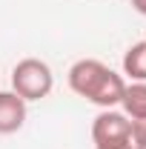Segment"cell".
I'll return each mask as SVG.
<instances>
[{"label":"cell","instance_id":"obj_8","mask_svg":"<svg viewBox=\"0 0 146 149\" xmlns=\"http://www.w3.org/2000/svg\"><path fill=\"white\" fill-rule=\"evenodd\" d=\"M132 9H135L138 15H143V17H146V0H132Z\"/></svg>","mask_w":146,"mask_h":149},{"label":"cell","instance_id":"obj_3","mask_svg":"<svg viewBox=\"0 0 146 149\" xmlns=\"http://www.w3.org/2000/svg\"><path fill=\"white\" fill-rule=\"evenodd\" d=\"M92 141L95 149L132 143V120L117 109H100L97 118L92 120Z\"/></svg>","mask_w":146,"mask_h":149},{"label":"cell","instance_id":"obj_4","mask_svg":"<svg viewBox=\"0 0 146 149\" xmlns=\"http://www.w3.org/2000/svg\"><path fill=\"white\" fill-rule=\"evenodd\" d=\"M26 123V100L15 92H0V135H15Z\"/></svg>","mask_w":146,"mask_h":149},{"label":"cell","instance_id":"obj_5","mask_svg":"<svg viewBox=\"0 0 146 149\" xmlns=\"http://www.w3.org/2000/svg\"><path fill=\"white\" fill-rule=\"evenodd\" d=\"M120 106H123V115L129 120L146 118V83H138V80L126 83L123 97H120Z\"/></svg>","mask_w":146,"mask_h":149},{"label":"cell","instance_id":"obj_9","mask_svg":"<svg viewBox=\"0 0 146 149\" xmlns=\"http://www.w3.org/2000/svg\"><path fill=\"white\" fill-rule=\"evenodd\" d=\"M100 149H135L132 143H120V146H100Z\"/></svg>","mask_w":146,"mask_h":149},{"label":"cell","instance_id":"obj_7","mask_svg":"<svg viewBox=\"0 0 146 149\" xmlns=\"http://www.w3.org/2000/svg\"><path fill=\"white\" fill-rule=\"evenodd\" d=\"M132 146L135 149H146V118L132 120Z\"/></svg>","mask_w":146,"mask_h":149},{"label":"cell","instance_id":"obj_1","mask_svg":"<svg viewBox=\"0 0 146 149\" xmlns=\"http://www.w3.org/2000/svg\"><path fill=\"white\" fill-rule=\"evenodd\" d=\"M69 89L100 109H115V106H120L126 80H123V74L109 69L103 60L83 57V60L72 63V69H69Z\"/></svg>","mask_w":146,"mask_h":149},{"label":"cell","instance_id":"obj_2","mask_svg":"<svg viewBox=\"0 0 146 149\" xmlns=\"http://www.w3.org/2000/svg\"><path fill=\"white\" fill-rule=\"evenodd\" d=\"M55 89V74L46 60L40 57H23L12 69V92L20 95L26 103L29 100H43Z\"/></svg>","mask_w":146,"mask_h":149},{"label":"cell","instance_id":"obj_6","mask_svg":"<svg viewBox=\"0 0 146 149\" xmlns=\"http://www.w3.org/2000/svg\"><path fill=\"white\" fill-rule=\"evenodd\" d=\"M123 74L138 80V83H146V40H138L132 43L123 55Z\"/></svg>","mask_w":146,"mask_h":149}]
</instances>
